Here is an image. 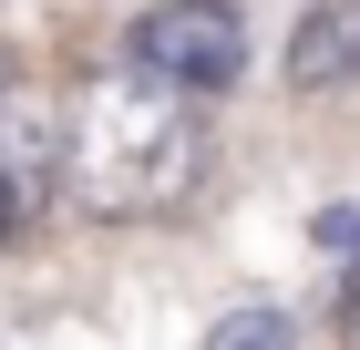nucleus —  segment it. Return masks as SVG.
Segmentation results:
<instances>
[{"label":"nucleus","instance_id":"obj_3","mask_svg":"<svg viewBox=\"0 0 360 350\" xmlns=\"http://www.w3.org/2000/svg\"><path fill=\"white\" fill-rule=\"evenodd\" d=\"M360 73V0H309L288 31V93H330Z\"/></svg>","mask_w":360,"mask_h":350},{"label":"nucleus","instance_id":"obj_4","mask_svg":"<svg viewBox=\"0 0 360 350\" xmlns=\"http://www.w3.org/2000/svg\"><path fill=\"white\" fill-rule=\"evenodd\" d=\"M52 175H62V165H52V135H0V237L52 206Z\"/></svg>","mask_w":360,"mask_h":350},{"label":"nucleus","instance_id":"obj_7","mask_svg":"<svg viewBox=\"0 0 360 350\" xmlns=\"http://www.w3.org/2000/svg\"><path fill=\"white\" fill-rule=\"evenodd\" d=\"M340 340H350V350H360V289H350V309H340Z\"/></svg>","mask_w":360,"mask_h":350},{"label":"nucleus","instance_id":"obj_8","mask_svg":"<svg viewBox=\"0 0 360 350\" xmlns=\"http://www.w3.org/2000/svg\"><path fill=\"white\" fill-rule=\"evenodd\" d=\"M0 82H11V62H0Z\"/></svg>","mask_w":360,"mask_h":350},{"label":"nucleus","instance_id":"obj_1","mask_svg":"<svg viewBox=\"0 0 360 350\" xmlns=\"http://www.w3.org/2000/svg\"><path fill=\"white\" fill-rule=\"evenodd\" d=\"M52 165L72 175L93 216H155L186 206L195 175H206V124L175 82L155 73H113L72 104V144H52Z\"/></svg>","mask_w":360,"mask_h":350},{"label":"nucleus","instance_id":"obj_6","mask_svg":"<svg viewBox=\"0 0 360 350\" xmlns=\"http://www.w3.org/2000/svg\"><path fill=\"white\" fill-rule=\"evenodd\" d=\"M309 237L330 247V258H360V206H319V216H309Z\"/></svg>","mask_w":360,"mask_h":350},{"label":"nucleus","instance_id":"obj_5","mask_svg":"<svg viewBox=\"0 0 360 350\" xmlns=\"http://www.w3.org/2000/svg\"><path fill=\"white\" fill-rule=\"evenodd\" d=\"M206 350H288V309H268V299H257V309H226V320L206 330Z\"/></svg>","mask_w":360,"mask_h":350},{"label":"nucleus","instance_id":"obj_2","mask_svg":"<svg viewBox=\"0 0 360 350\" xmlns=\"http://www.w3.org/2000/svg\"><path fill=\"white\" fill-rule=\"evenodd\" d=\"M124 62L175 93H226V82L248 73V21L226 11V0H155L134 31H124Z\"/></svg>","mask_w":360,"mask_h":350}]
</instances>
